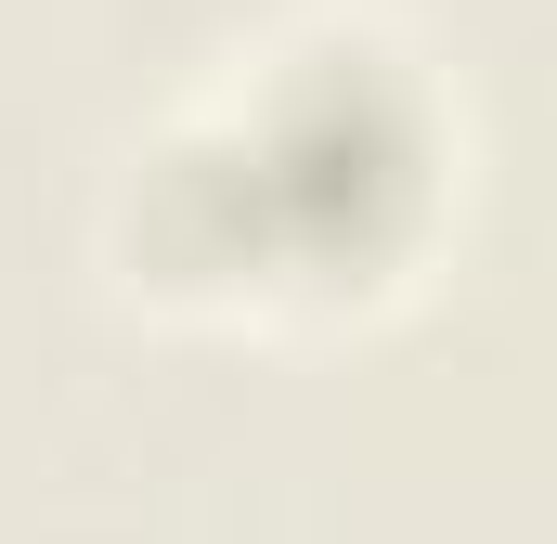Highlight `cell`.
I'll use <instances>...</instances> for the list:
<instances>
[{"label": "cell", "instance_id": "1", "mask_svg": "<svg viewBox=\"0 0 557 544\" xmlns=\"http://www.w3.org/2000/svg\"><path fill=\"white\" fill-rule=\"evenodd\" d=\"M441 169L454 143H441L416 52L389 26L311 13L131 156L117 260L169 311H234V324L350 311L403 285V260L428 247Z\"/></svg>", "mask_w": 557, "mask_h": 544}]
</instances>
